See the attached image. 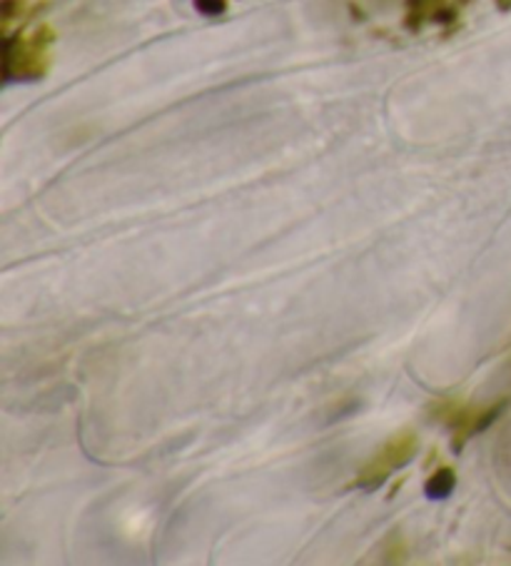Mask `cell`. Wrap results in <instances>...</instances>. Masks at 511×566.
<instances>
[{
	"label": "cell",
	"mask_w": 511,
	"mask_h": 566,
	"mask_svg": "<svg viewBox=\"0 0 511 566\" xmlns=\"http://www.w3.org/2000/svg\"><path fill=\"white\" fill-rule=\"evenodd\" d=\"M55 43L53 28L41 25L31 33L6 35V83L41 81L51 67V48Z\"/></svg>",
	"instance_id": "1"
},
{
	"label": "cell",
	"mask_w": 511,
	"mask_h": 566,
	"mask_svg": "<svg viewBox=\"0 0 511 566\" xmlns=\"http://www.w3.org/2000/svg\"><path fill=\"white\" fill-rule=\"evenodd\" d=\"M415 454H417V437L409 432L395 434L365 467H362V472L357 476V486L362 492H377L392 474L401 470L405 464H409Z\"/></svg>",
	"instance_id": "2"
},
{
	"label": "cell",
	"mask_w": 511,
	"mask_h": 566,
	"mask_svg": "<svg viewBox=\"0 0 511 566\" xmlns=\"http://www.w3.org/2000/svg\"><path fill=\"white\" fill-rule=\"evenodd\" d=\"M445 13V0H409L407 8V25L411 31L421 28V23L431 18V21H439V15Z\"/></svg>",
	"instance_id": "3"
},
{
	"label": "cell",
	"mask_w": 511,
	"mask_h": 566,
	"mask_svg": "<svg viewBox=\"0 0 511 566\" xmlns=\"http://www.w3.org/2000/svg\"><path fill=\"white\" fill-rule=\"evenodd\" d=\"M455 486H457V474L445 467V470H439L429 476L425 484V494L427 500L439 502V500H447V496L455 492Z\"/></svg>",
	"instance_id": "4"
},
{
	"label": "cell",
	"mask_w": 511,
	"mask_h": 566,
	"mask_svg": "<svg viewBox=\"0 0 511 566\" xmlns=\"http://www.w3.org/2000/svg\"><path fill=\"white\" fill-rule=\"evenodd\" d=\"M195 8L205 15H220L225 8H228V3H225V0H198Z\"/></svg>",
	"instance_id": "5"
},
{
	"label": "cell",
	"mask_w": 511,
	"mask_h": 566,
	"mask_svg": "<svg viewBox=\"0 0 511 566\" xmlns=\"http://www.w3.org/2000/svg\"><path fill=\"white\" fill-rule=\"evenodd\" d=\"M497 6L501 11H511V0H497Z\"/></svg>",
	"instance_id": "6"
}]
</instances>
